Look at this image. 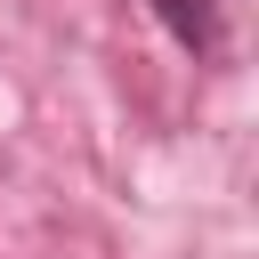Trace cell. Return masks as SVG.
<instances>
[{
  "mask_svg": "<svg viewBox=\"0 0 259 259\" xmlns=\"http://www.w3.org/2000/svg\"><path fill=\"white\" fill-rule=\"evenodd\" d=\"M154 8V24L186 49V57H219V40H227V0H146Z\"/></svg>",
  "mask_w": 259,
  "mask_h": 259,
  "instance_id": "cell-1",
  "label": "cell"
}]
</instances>
